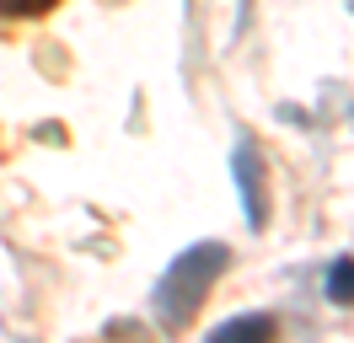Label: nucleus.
I'll return each mask as SVG.
<instances>
[{"mask_svg":"<svg viewBox=\"0 0 354 343\" xmlns=\"http://www.w3.org/2000/svg\"><path fill=\"white\" fill-rule=\"evenodd\" d=\"M59 0H0V11L6 17H44V11H54Z\"/></svg>","mask_w":354,"mask_h":343,"instance_id":"39448f33","label":"nucleus"},{"mask_svg":"<svg viewBox=\"0 0 354 343\" xmlns=\"http://www.w3.org/2000/svg\"><path fill=\"white\" fill-rule=\"evenodd\" d=\"M328 300L333 306H354V257H338L328 268Z\"/></svg>","mask_w":354,"mask_h":343,"instance_id":"20e7f679","label":"nucleus"},{"mask_svg":"<svg viewBox=\"0 0 354 343\" xmlns=\"http://www.w3.org/2000/svg\"><path fill=\"white\" fill-rule=\"evenodd\" d=\"M225 263H231V247H225V241H199V247L177 252V263L161 274V284H156V322H161L167 333L188 327V322L199 317L204 295L215 290V279L225 274Z\"/></svg>","mask_w":354,"mask_h":343,"instance_id":"f257e3e1","label":"nucleus"},{"mask_svg":"<svg viewBox=\"0 0 354 343\" xmlns=\"http://www.w3.org/2000/svg\"><path fill=\"white\" fill-rule=\"evenodd\" d=\"M236 188H242V204H247V225L263 231L268 188H263V156H258V145H236Z\"/></svg>","mask_w":354,"mask_h":343,"instance_id":"f03ea898","label":"nucleus"},{"mask_svg":"<svg viewBox=\"0 0 354 343\" xmlns=\"http://www.w3.org/2000/svg\"><path fill=\"white\" fill-rule=\"evenodd\" d=\"M268 333H274V317H268V311H252V317H231V322H221V327H215V338H221V343L268 338Z\"/></svg>","mask_w":354,"mask_h":343,"instance_id":"7ed1b4c3","label":"nucleus"}]
</instances>
